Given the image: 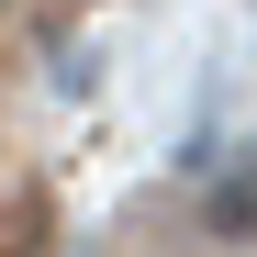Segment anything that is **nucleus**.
Instances as JSON below:
<instances>
[{"mask_svg": "<svg viewBox=\"0 0 257 257\" xmlns=\"http://www.w3.org/2000/svg\"><path fill=\"white\" fill-rule=\"evenodd\" d=\"M12 23H23V0H0V34H12Z\"/></svg>", "mask_w": 257, "mask_h": 257, "instance_id": "2", "label": "nucleus"}, {"mask_svg": "<svg viewBox=\"0 0 257 257\" xmlns=\"http://www.w3.org/2000/svg\"><path fill=\"white\" fill-rule=\"evenodd\" d=\"M201 212H212V235H257V146L212 179V201H201Z\"/></svg>", "mask_w": 257, "mask_h": 257, "instance_id": "1", "label": "nucleus"}]
</instances>
